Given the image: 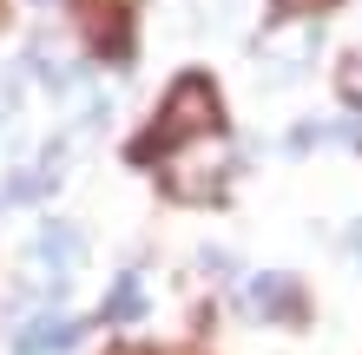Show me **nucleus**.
Listing matches in <instances>:
<instances>
[{"label": "nucleus", "instance_id": "6", "mask_svg": "<svg viewBox=\"0 0 362 355\" xmlns=\"http://www.w3.org/2000/svg\"><path fill=\"white\" fill-rule=\"evenodd\" d=\"M47 191V172H27V178H13L7 184V204H20V198H40Z\"/></svg>", "mask_w": 362, "mask_h": 355}, {"label": "nucleus", "instance_id": "4", "mask_svg": "<svg viewBox=\"0 0 362 355\" xmlns=\"http://www.w3.org/2000/svg\"><path fill=\"white\" fill-rule=\"evenodd\" d=\"M40 257H47L53 270L79 263V231H66V224H47V237H40Z\"/></svg>", "mask_w": 362, "mask_h": 355}, {"label": "nucleus", "instance_id": "2", "mask_svg": "<svg viewBox=\"0 0 362 355\" xmlns=\"http://www.w3.org/2000/svg\"><path fill=\"white\" fill-rule=\"evenodd\" d=\"M79 336V329L66 323V316H40L33 329H20V355H47V349H66Z\"/></svg>", "mask_w": 362, "mask_h": 355}, {"label": "nucleus", "instance_id": "5", "mask_svg": "<svg viewBox=\"0 0 362 355\" xmlns=\"http://www.w3.org/2000/svg\"><path fill=\"white\" fill-rule=\"evenodd\" d=\"M139 303H145V296H139V277H125V283L112 289V303H105V316L125 323V316H139Z\"/></svg>", "mask_w": 362, "mask_h": 355}, {"label": "nucleus", "instance_id": "7", "mask_svg": "<svg viewBox=\"0 0 362 355\" xmlns=\"http://www.w3.org/2000/svg\"><path fill=\"white\" fill-rule=\"evenodd\" d=\"M290 13H316V7H329V0H284Z\"/></svg>", "mask_w": 362, "mask_h": 355}, {"label": "nucleus", "instance_id": "1", "mask_svg": "<svg viewBox=\"0 0 362 355\" xmlns=\"http://www.w3.org/2000/svg\"><path fill=\"white\" fill-rule=\"evenodd\" d=\"M191 132H218V99H211L204 79H185V86H172V106H165L158 125L132 145V158H158L172 138H191Z\"/></svg>", "mask_w": 362, "mask_h": 355}, {"label": "nucleus", "instance_id": "3", "mask_svg": "<svg viewBox=\"0 0 362 355\" xmlns=\"http://www.w3.org/2000/svg\"><path fill=\"white\" fill-rule=\"evenodd\" d=\"M250 296H257V303H270L264 316H296V309H303L296 283H284V277H257V283H250Z\"/></svg>", "mask_w": 362, "mask_h": 355}]
</instances>
